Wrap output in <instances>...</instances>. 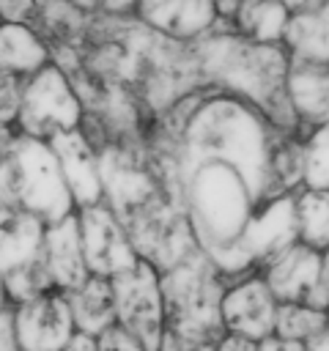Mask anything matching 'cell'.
Masks as SVG:
<instances>
[{
  "label": "cell",
  "mask_w": 329,
  "mask_h": 351,
  "mask_svg": "<svg viewBox=\"0 0 329 351\" xmlns=\"http://www.w3.org/2000/svg\"><path fill=\"white\" fill-rule=\"evenodd\" d=\"M47 143L58 156L60 176H63L66 189H69V195L74 200V208H85V206L101 203L99 154L88 143V137L80 129H71V132L55 134Z\"/></svg>",
  "instance_id": "7c38bea8"
},
{
  "label": "cell",
  "mask_w": 329,
  "mask_h": 351,
  "mask_svg": "<svg viewBox=\"0 0 329 351\" xmlns=\"http://www.w3.org/2000/svg\"><path fill=\"white\" fill-rule=\"evenodd\" d=\"M321 255H324V280H326V285H329V247H326Z\"/></svg>",
  "instance_id": "836d02e7"
},
{
  "label": "cell",
  "mask_w": 329,
  "mask_h": 351,
  "mask_svg": "<svg viewBox=\"0 0 329 351\" xmlns=\"http://www.w3.org/2000/svg\"><path fill=\"white\" fill-rule=\"evenodd\" d=\"M293 195H277V197H266L255 203L241 236L236 239V244L241 247V252L249 258V263L258 271L285 247L299 241Z\"/></svg>",
  "instance_id": "9c48e42d"
},
{
  "label": "cell",
  "mask_w": 329,
  "mask_h": 351,
  "mask_svg": "<svg viewBox=\"0 0 329 351\" xmlns=\"http://www.w3.org/2000/svg\"><path fill=\"white\" fill-rule=\"evenodd\" d=\"M326 324H329V313H324V310H315V307H307V304L280 302L277 315H274V335H280L285 340L307 343Z\"/></svg>",
  "instance_id": "44dd1931"
},
{
  "label": "cell",
  "mask_w": 329,
  "mask_h": 351,
  "mask_svg": "<svg viewBox=\"0 0 329 351\" xmlns=\"http://www.w3.org/2000/svg\"><path fill=\"white\" fill-rule=\"evenodd\" d=\"M41 261H44L52 282H55V291H60V293L80 288L90 277L88 266H85L82 244H80L77 214H69V217L49 222L44 228Z\"/></svg>",
  "instance_id": "4fadbf2b"
},
{
  "label": "cell",
  "mask_w": 329,
  "mask_h": 351,
  "mask_svg": "<svg viewBox=\"0 0 329 351\" xmlns=\"http://www.w3.org/2000/svg\"><path fill=\"white\" fill-rule=\"evenodd\" d=\"M140 8V0H96V11L118 19H134Z\"/></svg>",
  "instance_id": "d4e9b609"
},
{
  "label": "cell",
  "mask_w": 329,
  "mask_h": 351,
  "mask_svg": "<svg viewBox=\"0 0 329 351\" xmlns=\"http://www.w3.org/2000/svg\"><path fill=\"white\" fill-rule=\"evenodd\" d=\"M304 351H329V324H326L315 337H310V340L304 343Z\"/></svg>",
  "instance_id": "4dcf8cb0"
},
{
  "label": "cell",
  "mask_w": 329,
  "mask_h": 351,
  "mask_svg": "<svg viewBox=\"0 0 329 351\" xmlns=\"http://www.w3.org/2000/svg\"><path fill=\"white\" fill-rule=\"evenodd\" d=\"M156 351H184V346H181L170 332H164V337H162V343H159Z\"/></svg>",
  "instance_id": "d6a6232c"
},
{
  "label": "cell",
  "mask_w": 329,
  "mask_h": 351,
  "mask_svg": "<svg viewBox=\"0 0 329 351\" xmlns=\"http://www.w3.org/2000/svg\"><path fill=\"white\" fill-rule=\"evenodd\" d=\"M277 3H282V5L288 8L291 16H302V14H313V11H318L326 0H277Z\"/></svg>",
  "instance_id": "f1b7e54d"
},
{
  "label": "cell",
  "mask_w": 329,
  "mask_h": 351,
  "mask_svg": "<svg viewBox=\"0 0 329 351\" xmlns=\"http://www.w3.org/2000/svg\"><path fill=\"white\" fill-rule=\"evenodd\" d=\"M47 63H52L49 47L30 27L0 22V71L27 80Z\"/></svg>",
  "instance_id": "e0dca14e"
},
{
  "label": "cell",
  "mask_w": 329,
  "mask_h": 351,
  "mask_svg": "<svg viewBox=\"0 0 329 351\" xmlns=\"http://www.w3.org/2000/svg\"><path fill=\"white\" fill-rule=\"evenodd\" d=\"M271 126L266 118L239 96L217 88L195 93L184 129L181 154L184 173L195 162H217L241 176L255 203L266 197V162H269Z\"/></svg>",
  "instance_id": "6da1fadb"
},
{
  "label": "cell",
  "mask_w": 329,
  "mask_h": 351,
  "mask_svg": "<svg viewBox=\"0 0 329 351\" xmlns=\"http://www.w3.org/2000/svg\"><path fill=\"white\" fill-rule=\"evenodd\" d=\"M74 214H77L85 266L90 274L110 280L140 261L132 241H129L126 228L110 211L107 203H93L85 208H77Z\"/></svg>",
  "instance_id": "ba28073f"
},
{
  "label": "cell",
  "mask_w": 329,
  "mask_h": 351,
  "mask_svg": "<svg viewBox=\"0 0 329 351\" xmlns=\"http://www.w3.org/2000/svg\"><path fill=\"white\" fill-rule=\"evenodd\" d=\"M82 104L77 90L63 69L47 63L36 74H30L22 85V101L16 112V134L52 140L60 132H71L80 126Z\"/></svg>",
  "instance_id": "5b68a950"
},
{
  "label": "cell",
  "mask_w": 329,
  "mask_h": 351,
  "mask_svg": "<svg viewBox=\"0 0 329 351\" xmlns=\"http://www.w3.org/2000/svg\"><path fill=\"white\" fill-rule=\"evenodd\" d=\"M299 241L324 252L329 247V189L302 186L293 195Z\"/></svg>",
  "instance_id": "d6986e66"
},
{
  "label": "cell",
  "mask_w": 329,
  "mask_h": 351,
  "mask_svg": "<svg viewBox=\"0 0 329 351\" xmlns=\"http://www.w3.org/2000/svg\"><path fill=\"white\" fill-rule=\"evenodd\" d=\"M71 310V321L77 332L85 335H99L110 324H115V299H112V285L107 277L90 274L80 288L63 293Z\"/></svg>",
  "instance_id": "2e32d148"
},
{
  "label": "cell",
  "mask_w": 329,
  "mask_h": 351,
  "mask_svg": "<svg viewBox=\"0 0 329 351\" xmlns=\"http://www.w3.org/2000/svg\"><path fill=\"white\" fill-rule=\"evenodd\" d=\"M304 186L329 189V123L313 126L304 134Z\"/></svg>",
  "instance_id": "7402d4cb"
},
{
  "label": "cell",
  "mask_w": 329,
  "mask_h": 351,
  "mask_svg": "<svg viewBox=\"0 0 329 351\" xmlns=\"http://www.w3.org/2000/svg\"><path fill=\"white\" fill-rule=\"evenodd\" d=\"M258 351H304V343L285 340L280 335H269V337L258 340Z\"/></svg>",
  "instance_id": "83f0119b"
},
{
  "label": "cell",
  "mask_w": 329,
  "mask_h": 351,
  "mask_svg": "<svg viewBox=\"0 0 329 351\" xmlns=\"http://www.w3.org/2000/svg\"><path fill=\"white\" fill-rule=\"evenodd\" d=\"M112 299H115V324H121L129 335L140 340L145 351H156L164 337V304L159 271L137 261L126 271L110 277Z\"/></svg>",
  "instance_id": "8992f818"
},
{
  "label": "cell",
  "mask_w": 329,
  "mask_h": 351,
  "mask_svg": "<svg viewBox=\"0 0 329 351\" xmlns=\"http://www.w3.org/2000/svg\"><path fill=\"white\" fill-rule=\"evenodd\" d=\"M14 137H16V129H14V126H0V159L8 154Z\"/></svg>",
  "instance_id": "1f68e13d"
},
{
  "label": "cell",
  "mask_w": 329,
  "mask_h": 351,
  "mask_svg": "<svg viewBox=\"0 0 329 351\" xmlns=\"http://www.w3.org/2000/svg\"><path fill=\"white\" fill-rule=\"evenodd\" d=\"M214 351H258V340H249V337L225 332V335L219 337V343H217Z\"/></svg>",
  "instance_id": "4316f807"
},
{
  "label": "cell",
  "mask_w": 329,
  "mask_h": 351,
  "mask_svg": "<svg viewBox=\"0 0 329 351\" xmlns=\"http://www.w3.org/2000/svg\"><path fill=\"white\" fill-rule=\"evenodd\" d=\"M277 304L280 302L269 291L260 271L225 285L222 304H219L225 332H233V335H241L249 340H263V337L274 335Z\"/></svg>",
  "instance_id": "8fae6325"
},
{
  "label": "cell",
  "mask_w": 329,
  "mask_h": 351,
  "mask_svg": "<svg viewBox=\"0 0 329 351\" xmlns=\"http://www.w3.org/2000/svg\"><path fill=\"white\" fill-rule=\"evenodd\" d=\"M0 304H8V299H5V288H3V277H0Z\"/></svg>",
  "instance_id": "e575fe53"
},
{
  "label": "cell",
  "mask_w": 329,
  "mask_h": 351,
  "mask_svg": "<svg viewBox=\"0 0 329 351\" xmlns=\"http://www.w3.org/2000/svg\"><path fill=\"white\" fill-rule=\"evenodd\" d=\"M96 348L99 351H145L134 335H129L121 324H110L96 335Z\"/></svg>",
  "instance_id": "cb8c5ba5"
},
{
  "label": "cell",
  "mask_w": 329,
  "mask_h": 351,
  "mask_svg": "<svg viewBox=\"0 0 329 351\" xmlns=\"http://www.w3.org/2000/svg\"><path fill=\"white\" fill-rule=\"evenodd\" d=\"M63 351H99V348H96V337H93V335L74 332V335L69 337V343L63 346Z\"/></svg>",
  "instance_id": "f546056e"
},
{
  "label": "cell",
  "mask_w": 329,
  "mask_h": 351,
  "mask_svg": "<svg viewBox=\"0 0 329 351\" xmlns=\"http://www.w3.org/2000/svg\"><path fill=\"white\" fill-rule=\"evenodd\" d=\"M44 222L30 211L0 203V274L41 258Z\"/></svg>",
  "instance_id": "5bb4252c"
},
{
  "label": "cell",
  "mask_w": 329,
  "mask_h": 351,
  "mask_svg": "<svg viewBox=\"0 0 329 351\" xmlns=\"http://www.w3.org/2000/svg\"><path fill=\"white\" fill-rule=\"evenodd\" d=\"M164 332H170L184 351H214L225 335L222 324V293L225 280L214 263L195 250L181 263L159 271Z\"/></svg>",
  "instance_id": "7a4b0ae2"
},
{
  "label": "cell",
  "mask_w": 329,
  "mask_h": 351,
  "mask_svg": "<svg viewBox=\"0 0 329 351\" xmlns=\"http://www.w3.org/2000/svg\"><path fill=\"white\" fill-rule=\"evenodd\" d=\"M0 203L19 206L44 225L74 214V200L47 140L16 134L0 159Z\"/></svg>",
  "instance_id": "277c9868"
},
{
  "label": "cell",
  "mask_w": 329,
  "mask_h": 351,
  "mask_svg": "<svg viewBox=\"0 0 329 351\" xmlns=\"http://www.w3.org/2000/svg\"><path fill=\"white\" fill-rule=\"evenodd\" d=\"M184 206L197 250L211 255L236 244L255 208V200L241 176L230 167L217 162H195L186 167Z\"/></svg>",
  "instance_id": "3957f363"
},
{
  "label": "cell",
  "mask_w": 329,
  "mask_h": 351,
  "mask_svg": "<svg viewBox=\"0 0 329 351\" xmlns=\"http://www.w3.org/2000/svg\"><path fill=\"white\" fill-rule=\"evenodd\" d=\"M22 85L25 80L8 71H0V126H14L19 101H22Z\"/></svg>",
  "instance_id": "603a6c76"
},
{
  "label": "cell",
  "mask_w": 329,
  "mask_h": 351,
  "mask_svg": "<svg viewBox=\"0 0 329 351\" xmlns=\"http://www.w3.org/2000/svg\"><path fill=\"white\" fill-rule=\"evenodd\" d=\"M302 186H304V134L271 129L269 162H266V197L293 195Z\"/></svg>",
  "instance_id": "9a60e30c"
},
{
  "label": "cell",
  "mask_w": 329,
  "mask_h": 351,
  "mask_svg": "<svg viewBox=\"0 0 329 351\" xmlns=\"http://www.w3.org/2000/svg\"><path fill=\"white\" fill-rule=\"evenodd\" d=\"M260 277L277 302L307 304L329 313V285L324 280V255L318 250L293 241L260 269Z\"/></svg>",
  "instance_id": "52a82bcc"
},
{
  "label": "cell",
  "mask_w": 329,
  "mask_h": 351,
  "mask_svg": "<svg viewBox=\"0 0 329 351\" xmlns=\"http://www.w3.org/2000/svg\"><path fill=\"white\" fill-rule=\"evenodd\" d=\"M0 351H19L14 337V307L0 304Z\"/></svg>",
  "instance_id": "484cf974"
},
{
  "label": "cell",
  "mask_w": 329,
  "mask_h": 351,
  "mask_svg": "<svg viewBox=\"0 0 329 351\" xmlns=\"http://www.w3.org/2000/svg\"><path fill=\"white\" fill-rule=\"evenodd\" d=\"M0 277H3L5 299H8L11 307L25 304L30 299H38V296L55 291V282H52V277H49V271H47L41 258L27 261V263H22V266H16V269H11V271H5Z\"/></svg>",
  "instance_id": "ffe728a7"
},
{
  "label": "cell",
  "mask_w": 329,
  "mask_h": 351,
  "mask_svg": "<svg viewBox=\"0 0 329 351\" xmlns=\"http://www.w3.org/2000/svg\"><path fill=\"white\" fill-rule=\"evenodd\" d=\"M74 332L71 310L60 291L14 307V337L19 351H63Z\"/></svg>",
  "instance_id": "30bf717a"
},
{
  "label": "cell",
  "mask_w": 329,
  "mask_h": 351,
  "mask_svg": "<svg viewBox=\"0 0 329 351\" xmlns=\"http://www.w3.org/2000/svg\"><path fill=\"white\" fill-rule=\"evenodd\" d=\"M288 22L291 14L277 0H241L230 22V30L258 44H282L288 33Z\"/></svg>",
  "instance_id": "ac0fdd59"
}]
</instances>
